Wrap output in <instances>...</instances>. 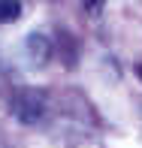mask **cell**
<instances>
[{
  "label": "cell",
  "mask_w": 142,
  "mask_h": 148,
  "mask_svg": "<svg viewBox=\"0 0 142 148\" xmlns=\"http://www.w3.org/2000/svg\"><path fill=\"white\" fill-rule=\"evenodd\" d=\"M12 115L27 127H39L49 115V100L36 88H18L12 94Z\"/></svg>",
  "instance_id": "cell-1"
},
{
  "label": "cell",
  "mask_w": 142,
  "mask_h": 148,
  "mask_svg": "<svg viewBox=\"0 0 142 148\" xmlns=\"http://www.w3.org/2000/svg\"><path fill=\"white\" fill-rule=\"evenodd\" d=\"M24 55H27L30 66H45L51 60V42H49V36H43V33H27V39H24Z\"/></svg>",
  "instance_id": "cell-2"
},
{
  "label": "cell",
  "mask_w": 142,
  "mask_h": 148,
  "mask_svg": "<svg viewBox=\"0 0 142 148\" xmlns=\"http://www.w3.org/2000/svg\"><path fill=\"white\" fill-rule=\"evenodd\" d=\"M21 18V0H0V24H12Z\"/></svg>",
  "instance_id": "cell-3"
},
{
  "label": "cell",
  "mask_w": 142,
  "mask_h": 148,
  "mask_svg": "<svg viewBox=\"0 0 142 148\" xmlns=\"http://www.w3.org/2000/svg\"><path fill=\"white\" fill-rule=\"evenodd\" d=\"M82 3H85V9H100L106 0H82Z\"/></svg>",
  "instance_id": "cell-4"
},
{
  "label": "cell",
  "mask_w": 142,
  "mask_h": 148,
  "mask_svg": "<svg viewBox=\"0 0 142 148\" xmlns=\"http://www.w3.org/2000/svg\"><path fill=\"white\" fill-rule=\"evenodd\" d=\"M136 76H139V79H142V64H136Z\"/></svg>",
  "instance_id": "cell-5"
}]
</instances>
